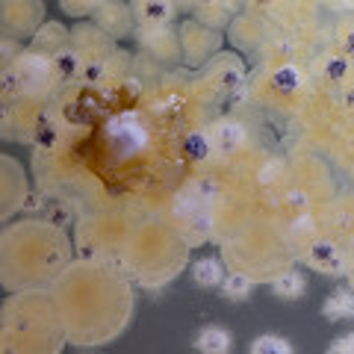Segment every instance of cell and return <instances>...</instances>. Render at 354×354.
Segmentation results:
<instances>
[{
  "label": "cell",
  "instance_id": "obj_1",
  "mask_svg": "<svg viewBox=\"0 0 354 354\" xmlns=\"http://www.w3.org/2000/svg\"><path fill=\"white\" fill-rule=\"evenodd\" d=\"M251 349H254V352H260V349H281V352H287L290 346H287V343H278V340H269V337H266V340H257Z\"/></svg>",
  "mask_w": 354,
  "mask_h": 354
}]
</instances>
